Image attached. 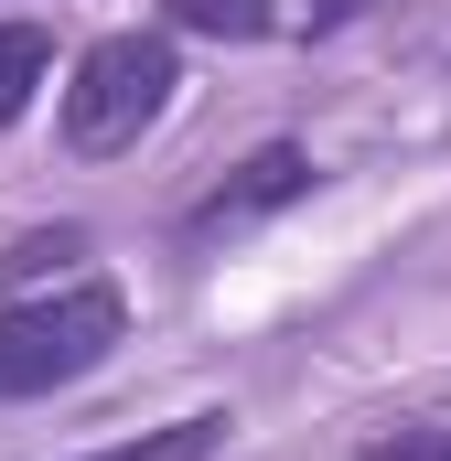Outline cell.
Segmentation results:
<instances>
[{"mask_svg":"<svg viewBox=\"0 0 451 461\" xmlns=\"http://www.w3.org/2000/svg\"><path fill=\"white\" fill-rule=\"evenodd\" d=\"M129 333V301L108 279H65L43 301H11L0 312V397H54L76 375H97Z\"/></svg>","mask_w":451,"mask_h":461,"instance_id":"obj_1","label":"cell"},{"mask_svg":"<svg viewBox=\"0 0 451 461\" xmlns=\"http://www.w3.org/2000/svg\"><path fill=\"white\" fill-rule=\"evenodd\" d=\"M172 86H183V54H172L161 32H108V43H87L76 76H65V150H87V161L140 150V129L172 108Z\"/></svg>","mask_w":451,"mask_h":461,"instance_id":"obj_2","label":"cell"},{"mask_svg":"<svg viewBox=\"0 0 451 461\" xmlns=\"http://www.w3.org/2000/svg\"><path fill=\"white\" fill-rule=\"evenodd\" d=\"M323 172H312V150L301 140H269V150H247L236 161V183H216L205 204H194V236L216 247V236H236V226H258V215H280V204H301Z\"/></svg>","mask_w":451,"mask_h":461,"instance_id":"obj_3","label":"cell"},{"mask_svg":"<svg viewBox=\"0 0 451 461\" xmlns=\"http://www.w3.org/2000/svg\"><path fill=\"white\" fill-rule=\"evenodd\" d=\"M216 451H226V419H216V408H194V419H172V429L108 440V451H87V461H216Z\"/></svg>","mask_w":451,"mask_h":461,"instance_id":"obj_4","label":"cell"},{"mask_svg":"<svg viewBox=\"0 0 451 461\" xmlns=\"http://www.w3.org/2000/svg\"><path fill=\"white\" fill-rule=\"evenodd\" d=\"M43 76H54V43H43L32 22H0V129L32 108V86H43Z\"/></svg>","mask_w":451,"mask_h":461,"instance_id":"obj_5","label":"cell"},{"mask_svg":"<svg viewBox=\"0 0 451 461\" xmlns=\"http://www.w3.org/2000/svg\"><path fill=\"white\" fill-rule=\"evenodd\" d=\"M65 258H87V236L54 226V236H22V247H0V279L22 290V279H43V268H65Z\"/></svg>","mask_w":451,"mask_h":461,"instance_id":"obj_6","label":"cell"},{"mask_svg":"<svg viewBox=\"0 0 451 461\" xmlns=\"http://www.w3.org/2000/svg\"><path fill=\"white\" fill-rule=\"evenodd\" d=\"M365 461H451V429H387L365 440Z\"/></svg>","mask_w":451,"mask_h":461,"instance_id":"obj_7","label":"cell"},{"mask_svg":"<svg viewBox=\"0 0 451 461\" xmlns=\"http://www.w3.org/2000/svg\"><path fill=\"white\" fill-rule=\"evenodd\" d=\"M172 11H183V22H205V32H258V22H269L258 0H172Z\"/></svg>","mask_w":451,"mask_h":461,"instance_id":"obj_8","label":"cell"}]
</instances>
